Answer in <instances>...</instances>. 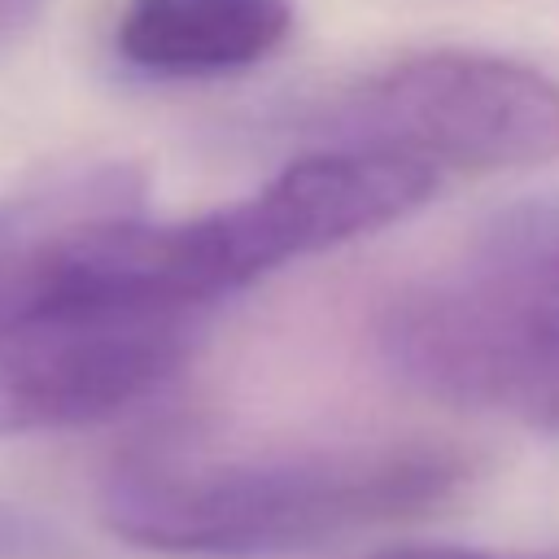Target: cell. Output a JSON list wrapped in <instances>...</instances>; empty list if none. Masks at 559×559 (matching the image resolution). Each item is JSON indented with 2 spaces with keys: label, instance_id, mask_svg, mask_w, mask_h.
Segmentation results:
<instances>
[{
  "label": "cell",
  "instance_id": "cell-2",
  "mask_svg": "<svg viewBox=\"0 0 559 559\" xmlns=\"http://www.w3.org/2000/svg\"><path fill=\"white\" fill-rule=\"evenodd\" d=\"M384 367L424 397L559 437V197L489 214L371 323Z\"/></svg>",
  "mask_w": 559,
  "mask_h": 559
},
{
  "label": "cell",
  "instance_id": "cell-7",
  "mask_svg": "<svg viewBox=\"0 0 559 559\" xmlns=\"http://www.w3.org/2000/svg\"><path fill=\"white\" fill-rule=\"evenodd\" d=\"M144 205V175L127 162L52 166L0 197V328L35 314L39 288L70 236L114 210Z\"/></svg>",
  "mask_w": 559,
  "mask_h": 559
},
{
  "label": "cell",
  "instance_id": "cell-1",
  "mask_svg": "<svg viewBox=\"0 0 559 559\" xmlns=\"http://www.w3.org/2000/svg\"><path fill=\"white\" fill-rule=\"evenodd\" d=\"M467 476V450L419 437L245 459L144 454L109 472L100 520L157 555L266 559L415 520L454 498Z\"/></svg>",
  "mask_w": 559,
  "mask_h": 559
},
{
  "label": "cell",
  "instance_id": "cell-9",
  "mask_svg": "<svg viewBox=\"0 0 559 559\" xmlns=\"http://www.w3.org/2000/svg\"><path fill=\"white\" fill-rule=\"evenodd\" d=\"M367 559H498L472 546H445V542H402V546H380Z\"/></svg>",
  "mask_w": 559,
  "mask_h": 559
},
{
  "label": "cell",
  "instance_id": "cell-10",
  "mask_svg": "<svg viewBox=\"0 0 559 559\" xmlns=\"http://www.w3.org/2000/svg\"><path fill=\"white\" fill-rule=\"evenodd\" d=\"M39 4H44V0H0V39L17 35V31L35 17Z\"/></svg>",
  "mask_w": 559,
  "mask_h": 559
},
{
  "label": "cell",
  "instance_id": "cell-4",
  "mask_svg": "<svg viewBox=\"0 0 559 559\" xmlns=\"http://www.w3.org/2000/svg\"><path fill=\"white\" fill-rule=\"evenodd\" d=\"M437 183L441 175L415 157L367 144H323L293 157L258 192L210 210V227L231 288H245L306 253L402 223L428 205Z\"/></svg>",
  "mask_w": 559,
  "mask_h": 559
},
{
  "label": "cell",
  "instance_id": "cell-8",
  "mask_svg": "<svg viewBox=\"0 0 559 559\" xmlns=\"http://www.w3.org/2000/svg\"><path fill=\"white\" fill-rule=\"evenodd\" d=\"M44 537H48V528L31 511H17V507L0 502V559L35 550V546H44Z\"/></svg>",
  "mask_w": 559,
  "mask_h": 559
},
{
  "label": "cell",
  "instance_id": "cell-3",
  "mask_svg": "<svg viewBox=\"0 0 559 559\" xmlns=\"http://www.w3.org/2000/svg\"><path fill=\"white\" fill-rule=\"evenodd\" d=\"M323 127L428 170H528L559 157V79L476 48H428L345 87Z\"/></svg>",
  "mask_w": 559,
  "mask_h": 559
},
{
  "label": "cell",
  "instance_id": "cell-6",
  "mask_svg": "<svg viewBox=\"0 0 559 559\" xmlns=\"http://www.w3.org/2000/svg\"><path fill=\"white\" fill-rule=\"evenodd\" d=\"M293 35V0H127L114 52L148 79H223Z\"/></svg>",
  "mask_w": 559,
  "mask_h": 559
},
{
  "label": "cell",
  "instance_id": "cell-5",
  "mask_svg": "<svg viewBox=\"0 0 559 559\" xmlns=\"http://www.w3.org/2000/svg\"><path fill=\"white\" fill-rule=\"evenodd\" d=\"M192 319L87 314L0 328V437L79 428L157 393L192 354Z\"/></svg>",
  "mask_w": 559,
  "mask_h": 559
}]
</instances>
